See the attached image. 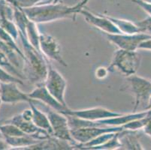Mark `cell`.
I'll list each match as a JSON object with an SVG mask.
<instances>
[{
  "mask_svg": "<svg viewBox=\"0 0 151 150\" xmlns=\"http://www.w3.org/2000/svg\"><path fill=\"white\" fill-rule=\"evenodd\" d=\"M139 28L140 32L145 33L151 35V17H147V18L135 23Z\"/></svg>",
  "mask_w": 151,
  "mask_h": 150,
  "instance_id": "obj_23",
  "label": "cell"
},
{
  "mask_svg": "<svg viewBox=\"0 0 151 150\" xmlns=\"http://www.w3.org/2000/svg\"><path fill=\"white\" fill-rule=\"evenodd\" d=\"M7 2H9V4L12 5L13 7H17V1L16 0H5Z\"/></svg>",
  "mask_w": 151,
  "mask_h": 150,
  "instance_id": "obj_30",
  "label": "cell"
},
{
  "mask_svg": "<svg viewBox=\"0 0 151 150\" xmlns=\"http://www.w3.org/2000/svg\"><path fill=\"white\" fill-rule=\"evenodd\" d=\"M123 126L108 127H86L71 131V136L78 144H85L105 133L119 132L123 130Z\"/></svg>",
  "mask_w": 151,
  "mask_h": 150,
  "instance_id": "obj_8",
  "label": "cell"
},
{
  "mask_svg": "<svg viewBox=\"0 0 151 150\" xmlns=\"http://www.w3.org/2000/svg\"><path fill=\"white\" fill-rule=\"evenodd\" d=\"M143 131L145 132V134L148 135L149 137H151V116L150 118L149 121L147 122V124L145 125V126L143 128Z\"/></svg>",
  "mask_w": 151,
  "mask_h": 150,
  "instance_id": "obj_28",
  "label": "cell"
},
{
  "mask_svg": "<svg viewBox=\"0 0 151 150\" xmlns=\"http://www.w3.org/2000/svg\"><path fill=\"white\" fill-rule=\"evenodd\" d=\"M36 86V88L32 93L28 94L30 98L32 99L33 101H40L54 111H58L61 113H63L70 110V108H68V107L64 106L61 103L59 102L57 99L49 93L45 86V82L38 83Z\"/></svg>",
  "mask_w": 151,
  "mask_h": 150,
  "instance_id": "obj_10",
  "label": "cell"
},
{
  "mask_svg": "<svg viewBox=\"0 0 151 150\" xmlns=\"http://www.w3.org/2000/svg\"><path fill=\"white\" fill-rule=\"evenodd\" d=\"M40 50L47 59L57 61L63 66H67V63L63 60L61 55V48L57 41L53 36L45 33L39 35Z\"/></svg>",
  "mask_w": 151,
  "mask_h": 150,
  "instance_id": "obj_9",
  "label": "cell"
},
{
  "mask_svg": "<svg viewBox=\"0 0 151 150\" xmlns=\"http://www.w3.org/2000/svg\"><path fill=\"white\" fill-rule=\"evenodd\" d=\"M141 1H143V2H146V3L151 4V0H141Z\"/></svg>",
  "mask_w": 151,
  "mask_h": 150,
  "instance_id": "obj_33",
  "label": "cell"
},
{
  "mask_svg": "<svg viewBox=\"0 0 151 150\" xmlns=\"http://www.w3.org/2000/svg\"><path fill=\"white\" fill-rule=\"evenodd\" d=\"M126 83L127 85L125 88L131 91L135 99L133 113L137 112L141 104H145L147 107L148 100L151 96V80L133 74L127 77Z\"/></svg>",
  "mask_w": 151,
  "mask_h": 150,
  "instance_id": "obj_4",
  "label": "cell"
},
{
  "mask_svg": "<svg viewBox=\"0 0 151 150\" xmlns=\"http://www.w3.org/2000/svg\"><path fill=\"white\" fill-rule=\"evenodd\" d=\"M18 30L19 36L23 44V53L26 57L24 65L27 78L35 84L44 83L47 74L49 60L30 43L27 36L26 27H20Z\"/></svg>",
  "mask_w": 151,
  "mask_h": 150,
  "instance_id": "obj_2",
  "label": "cell"
},
{
  "mask_svg": "<svg viewBox=\"0 0 151 150\" xmlns=\"http://www.w3.org/2000/svg\"><path fill=\"white\" fill-rule=\"evenodd\" d=\"M78 14L83 15L85 20L90 25L108 34H121V32L116 27L113 22L110 20L106 16L96 15L86 9H81Z\"/></svg>",
  "mask_w": 151,
  "mask_h": 150,
  "instance_id": "obj_13",
  "label": "cell"
},
{
  "mask_svg": "<svg viewBox=\"0 0 151 150\" xmlns=\"http://www.w3.org/2000/svg\"><path fill=\"white\" fill-rule=\"evenodd\" d=\"M108 72H109V71H108V68L100 67V68H97L96 71V77L98 79H104L107 77Z\"/></svg>",
  "mask_w": 151,
  "mask_h": 150,
  "instance_id": "obj_26",
  "label": "cell"
},
{
  "mask_svg": "<svg viewBox=\"0 0 151 150\" xmlns=\"http://www.w3.org/2000/svg\"><path fill=\"white\" fill-rule=\"evenodd\" d=\"M29 104L32 111V121L33 122V123L39 128L44 129L48 132L50 135H53V130H52L50 120H49L47 113H45L42 112L40 110H38L37 107H35L33 101H30Z\"/></svg>",
  "mask_w": 151,
  "mask_h": 150,
  "instance_id": "obj_15",
  "label": "cell"
},
{
  "mask_svg": "<svg viewBox=\"0 0 151 150\" xmlns=\"http://www.w3.org/2000/svg\"><path fill=\"white\" fill-rule=\"evenodd\" d=\"M0 67H2L3 69L7 71L13 76L17 77L22 80L26 79V77L23 76V74L17 69L10 61L6 55L0 50Z\"/></svg>",
  "mask_w": 151,
  "mask_h": 150,
  "instance_id": "obj_20",
  "label": "cell"
},
{
  "mask_svg": "<svg viewBox=\"0 0 151 150\" xmlns=\"http://www.w3.org/2000/svg\"><path fill=\"white\" fill-rule=\"evenodd\" d=\"M141 54L135 51L119 49L114 52L111 65L108 67L109 71H120L126 77L135 74L141 65Z\"/></svg>",
  "mask_w": 151,
  "mask_h": 150,
  "instance_id": "obj_3",
  "label": "cell"
},
{
  "mask_svg": "<svg viewBox=\"0 0 151 150\" xmlns=\"http://www.w3.org/2000/svg\"><path fill=\"white\" fill-rule=\"evenodd\" d=\"M0 134L2 135L3 139L7 137H21L27 134L20 130L17 126L9 122H5L0 125Z\"/></svg>",
  "mask_w": 151,
  "mask_h": 150,
  "instance_id": "obj_19",
  "label": "cell"
},
{
  "mask_svg": "<svg viewBox=\"0 0 151 150\" xmlns=\"http://www.w3.org/2000/svg\"><path fill=\"white\" fill-rule=\"evenodd\" d=\"M17 7L21 8H29L40 4L42 0H16Z\"/></svg>",
  "mask_w": 151,
  "mask_h": 150,
  "instance_id": "obj_24",
  "label": "cell"
},
{
  "mask_svg": "<svg viewBox=\"0 0 151 150\" xmlns=\"http://www.w3.org/2000/svg\"><path fill=\"white\" fill-rule=\"evenodd\" d=\"M18 83L14 82H0V95L2 102L14 104L17 102H28L33 101L28 94L21 92L18 87Z\"/></svg>",
  "mask_w": 151,
  "mask_h": 150,
  "instance_id": "obj_11",
  "label": "cell"
},
{
  "mask_svg": "<svg viewBox=\"0 0 151 150\" xmlns=\"http://www.w3.org/2000/svg\"><path fill=\"white\" fill-rule=\"evenodd\" d=\"M2 102V100H1V95H0V103Z\"/></svg>",
  "mask_w": 151,
  "mask_h": 150,
  "instance_id": "obj_34",
  "label": "cell"
},
{
  "mask_svg": "<svg viewBox=\"0 0 151 150\" xmlns=\"http://www.w3.org/2000/svg\"><path fill=\"white\" fill-rule=\"evenodd\" d=\"M111 42L114 44L119 49L135 51L138 50V46L142 41L151 38V35L145 33L139 32L136 34H108L105 33Z\"/></svg>",
  "mask_w": 151,
  "mask_h": 150,
  "instance_id": "obj_7",
  "label": "cell"
},
{
  "mask_svg": "<svg viewBox=\"0 0 151 150\" xmlns=\"http://www.w3.org/2000/svg\"><path fill=\"white\" fill-rule=\"evenodd\" d=\"M26 33H27V36L30 43L33 45L36 49L40 50V46H39L40 32L38 31L37 23L32 21L29 18H27V23H26Z\"/></svg>",
  "mask_w": 151,
  "mask_h": 150,
  "instance_id": "obj_18",
  "label": "cell"
},
{
  "mask_svg": "<svg viewBox=\"0 0 151 150\" xmlns=\"http://www.w3.org/2000/svg\"><path fill=\"white\" fill-rule=\"evenodd\" d=\"M106 17L116 25V27L123 34L132 35V34H136V33L140 32L139 28L135 24V23H132V22L129 21V20H123V19L115 18V17Z\"/></svg>",
  "mask_w": 151,
  "mask_h": 150,
  "instance_id": "obj_17",
  "label": "cell"
},
{
  "mask_svg": "<svg viewBox=\"0 0 151 150\" xmlns=\"http://www.w3.org/2000/svg\"><path fill=\"white\" fill-rule=\"evenodd\" d=\"M138 50H151V38L142 41L138 46Z\"/></svg>",
  "mask_w": 151,
  "mask_h": 150,
  "instance_id": "obj_27",
  "label": "cell"
},
{
  "mask_svg": "<svg viewBox=\"0 0 151 150\" xmlns=\"http://www.w3.org/2000/svg\"><path fill=\"white\" fill-rule=\"evenodd\" d=\"M63 114L72 116L75 117L89 121H97L123 115V113L114 112L103 107H93V108L81 110V111H72L70 109L66 112L63 113Z\"/></svg>",
  "mask_w": 151,
  "mask_h": 150,
  "instance_id": "obj_12",
  "label": "cell"
},
{
  "mask_svg": "<svg viewBox=\"0 0 151 150\" xmlns=\"http://www.w3.org/2000/svg\"><path fill=\"white\" fill-rule=\"evenodd\" d=\"M47 68V74L45 80V85L47 89L59 102L68 107L65 100V93L67 86L66 80L57 69L52 67L49 61Z\"/></svg>",
  "mask_w": 151,
  "mask_h": 150,
  "instance_id": "obj_6",
  "label": "cell"
},
{
  "mask_svg": "<svg viewBox=\"0 0 151 150\" xmlns=\"http://www.w3.org/2000/svg\"><path fill=\"white\" fill-rule=\"evenodd\" d=\"M0 82H14L17 83L18 84L23 85V80L17 78V77L13 76L10 73H9L7 71H5V69H3L2 67H0Z\"/></svg>",
  "mask_w": 151,
  "mask_h": 150,
  "instance_id": "obj_22",
  "label": "cell"
},
{
  "mask_svg": "<svg viewBox=\"0 0 151 150\" xmlns=\"http://www.w3.org/2000/svg\"><path fill=\"white\" fill-rule=\"evenodd\" d=\"M83 7L78 3L75 6H67L60 2L50 1L47 3H41L29 8H22L28 18L37 24L47 23L63 18H71L75 21L76 14Z\"/></svg>",
  "mask_w": 151,
  "mask_h": 150,
  "instance_id": "obj_1",
  "label": "cell"
},
{
  "mask_svg": "<svg viewBox=\"0 0 151 150\" xmlns=\"http://www.w3.org/2000/svg\"><path fill=\"white\" fill-rule=\"evenodd\" d=\"M118 133H116L115 136L114 137L109 140L108 141H107L106 143H105L104 144L101 146H96L94 148H93L92 149H96V150H102V149H121V144H120L119 138H118Z\"/></svg>",
  "mask_w": 151,
  "mask_h": 150,
  "instance_id": "obj_21",
  "label": "cell"
},
{
  "mask_svg": "<svg viewBox=\"0 0 151 150\" xmlns=\"http://www.w3.org/2000/svg\"><path fill=\"white\" fill-rule=\"evenodd\" d=\"M47 111V115L50 120V126L53 130V135L59 139L66 140L71 144L76 146L78 143L74 140L71 136L67 116L61 113L56 111L48 106L44 104Z\"/></svg>",
  "mask_w": 151,
  "mask_h": 150,
  "instance_id": "obj_5",
  "label": "cell"
},
{
  "mask_svg": "<svg viewBox=\"0 0 151 150\" xmlns=\"http://www.w3.org/2000/svg\"><path fill=\"white\" fill-rule=\"evenodd\" d=\"M148 110H151V96L150 97L149 100H148L147 105L146 108H145V111H148Z\"/></svg>",
  "mask_w": 151,
  "mask_h": 150,
  "instance_id": "obj_31",
  "label": "cell"
},
{
  "mask_svg": "<svg viewBox=\"0 0 151 150\" xmlns=\"http://www.w3.org/2000/svg\"><path fill=\"white\" fill-rule=\"evenodd\" d=\"M5 122H9V123L14 124L27 134H35L40 129L35 126L32 121H29L24 119L21 113L15 115L14 116L12 117L9 120H6Z\"/></svg>",
  "mask_w": 151,
  "mask_h": 150,
  "instance_id": "obj_16",
  "label": "cell"
},
{
  "mask_svg": "<svg viewBox=\"0 0 151 150\" xmlns=\"http://www.w3.org/2000/svg\"><path fill=\"white\" fill-rule=\"evenodd\" d=\"M139 137L137 131L123 129L118 133L122 149H144L139 142Z\"/></svg>",
  "mask_w": 151,
  "mask_h": 150,
  "instance_id": "obj_14",
  "label": "cell"
},
{
  "mask_svg": "<svg viewBox=\"0 0 151 150\" xmlns=\"http://www.w3.org/2000/svg\"><path fill=\"white\" fill-rule=\"evenodd\" d=\"M132 2L141 7L143 10L149 14V16L151 17V4L146 3V2H143L141 0H132Z\"/></svg>",
  "mask_w": 151,
  "mask_h": 150,
  "instance_id": "obj_25",
  "label": "cell"
},
{
  "mask_svg": "<svg viewBox=\"0 0 151 150\" xmlns=\"http://www.w3.org/2000/svg\"><path fill=\"white\" fill-rule=\"evenodd\" d=\"M89 1H90V0H82L81 2H79V3H80V5H81V7H84L85 5H86V4L87 3V2H89Z\"/></svg>",
  "mask_w": 151,
  "mask_h": 150,
  "instance_id": "obj_32",
  "label": "cell"
},
{
  "mask_svg": "<svg viewBox=\"0 0 151 150\" xmlns=\"http://www.w3.org/2000/svg\"><path fill=\"white\" fill-rule=\"evenodd\" d=\"M8 147H10L7 143L5 142V140H1L0 139V150H3V149H8Z\"/></svg>",
  "mask_w": 151,
  "mask_h": 150,
  "instance_id": "obj_29",
  "label": "cell"
}]
</instances>
